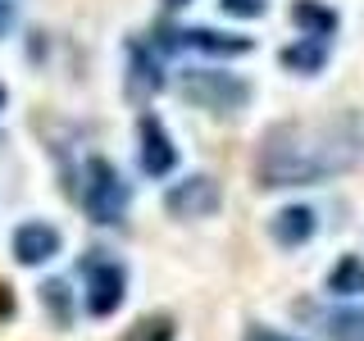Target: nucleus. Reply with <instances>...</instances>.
<instances>
[{
    "instance_id": "1",
    "label": "nucleus",
    "mask_w": 364,
    "mask_h": 341,
    "mask_svg": "<svg viewBox=\"0 0 364 341\" xmlns=\"http://www.w3.org/2000/svg\"><path fill=\"white\" fill-rule=\"evenodd\" d=\"M364 151L360 123L350 114L337 119H291L273 123L255 151V182L264 191L314 187L323 178L346 173Z\"/></svg>"
},
{
    "instance_id": "2",
    "label": "nucleus",
    "mask_w": 364,
    "mask_h": 341,
    "mask_svg": "<svg viewBox=\"0 0 364 341\" xmlns=\"http://www.w3.org/2000/svg\"><path fill=\"white\" fill-rule=\"evenodd\" d=\"M178 91L191 105L214 109V114H237L250 100V82H242L237 73H219V68H182Z\"/></svg>"
},
{
    "instance_id": "3",
    "label": "nucleus",
    "mask_w": 364,
    "mask_h": 341,
    "mask_svg": "<svg viewBox=\"0 0 364 341\" xmlns=\"http://www.w3.org/2000/svg\"><path fill=\"white\" fill-rule=\"evenodd\" d=\"M82 205H87L91 223H119L123 219V210H128V182L119 178V168L109 159H87Z\"/></svg>"
},
{
    "instance_id": "4",
    "label": "nucleus",
    "mask_w": 364,
    "mask_h": 341,
    "mask_svg": "<svg viewBox=\"0 0 364 341\" xmlns=\"http://www.w3.org/2000/svg\"><path fill=\"white\" fill-rule=\"evenodd\" d=\"M155 45L159 50H200V55H246L250 37H237V32H214V28H155Z\"/></svg>"
},
{
    "instance_id": "5",
    "label": "nucleus",
    "mask_w": 364,
    "mask_h": 341,
    "mask_svg": "<svg viewBox=\"0 0 364 341\" xmlns=\"http://www.w3.org/2000/svg\"><path fill=\"white\" fill-rule=\"evenodd\" d=\"M82 273H87V310H91V318H109L123 305V291H128L123 264H114L105 255H87Z\"/></svg>"
},
{
    "instance_id": "6",
    "label": "nucleus",
    "mask_w": 364,
    "mask_h": 341,
    "mask_svg": "<svg viewBox=\"0 0 364 341\" xmlns=\"http://www.w3.org/2000/svg\"><path fill=\"white\" fill-rule=\"evenodd\" d=\"M219 200H223L219 182L205 178V173H191V178H182V182H173V187H168L164 210L173 214V219H205V214L219 210Z\"/></svg>"
},
{
    "instance_id": "7",
    "label": "nucleus",
    "mask_w": 364,
    "mask_h": 341,
    "mask_svg": "<svg viewBox=\"0 0 364 341\" xmlns=\"http://www.w3.org/2000/svg\"><path fill=\"white\" fill-rule=\"evenodd\" d=\"M136 136H141V168H146V173H151V178L173 173L178 151H173V141H168L164 123H159L155 114H141V123H136Z\"/></svg>"
},
{
    "instance_id": "8",
    "label": "nucleus",
    "mask_w": 364,
    "mask_h": 341,
    "mask_svg": "<svg viewBox=\"0 0 364 341\" xmlns=\"http://www.w3.org/2000/svg\"><path fill=\"white\" fill-rule=\"evenodd\" d=\"M14 255L18 264H46L60 255V232L50 223H23L14 232Z\"/></svg>"
},
{
    "instance_id": "9",
    "label": "nucleus",
    "mask_w": 364,
    "mask_h": 341,
    "mask_svg": "<svg viewBox=\"0 0 364 341\" xmlns=\"http://www.w3.org/2000/svg\"><path fill=\"white\" fill-rule=\"evenodd\" d=\"M128 64H132V91L136 96H151V91L164 87V73H159V60H155V50L146 41H128Z\"/></svg>"
},
{
    "instance_id": "10",
    "label": "nucleus",
    "mask_w": 364,
    "mask_h": 341,
    "mask_svg": "<svg viewBox=\"0 0 364 341\" xmlns=\"http://www.w3.org/2000/svg\"><path fill=\"white\" fill-rule=\"evenodd\" d=\"M310 237H314V210L291 205V210L273 214V242H278V246H305Z\"/></svg>"
},
{
    "instance_id": "11",
    "label": "nucleus",
    "mask_w": 364,
    "mask_h": 341,
    "mask_svg": "<svg viewBox=\"0 0 364 341\" xmlns=\"http://www.w3.org/2000/svg\"><path fill=\"white\" fill-rule=\"evenodd\" d=\"M291 23L305 32V37H333L337 32V9L323 5V0H296L291 5Z\"/></svg>"
},
{
    "instance_id": "12",
    "label": "nucleus",
    "mask_w": 364,
    "mask_h": 341,
    "mask_svg": "<svg viewBox=\"0 0 364 341\" xmlns=\"http://www.w3.org/2000/svg\"><path fill=\"white\" fill-rule=\"evenodd\" d=\"M323 64H328V41L323 37L291 41L287 50H282V68H291V73H318Z\"/></svg>"
},
{
    "instance_id": "13",
    "label": "nucleus",
    "mask_w": 364,
    "mask_h": 341,
    "mask_svg": "<svg viewBox=\"0 0 364 341\" xmlns=\"http://www.w3.org/2000/svg\"><path fill=\"white\" fill-rule=\"evenodd\" d=\"M323 337L328 341H364V305H360V310L323 314Z\"/></svg>"
},
{
    "instance_id": "14",
    "label": "nucleus",
    "mask_w": 364,
    "mask_h": 341,
    "mask_svg": "<svg viewBox=\"0 0 364 341\" xmlns=\"http://www.w3.org/2000/svg\"><path fill=\"white\" fill-rule=\"evenodd\" d=\"M328 291H333V296H360L364 291V259L341 255L337 269L328 273Z\"/></svg>"
},
{
    "instance_id": "15",
    "label": "nucleus",
    "mask_w": 364,
    "mask_h": 341,
    "mask_svg": "<svg viewBox=\"0 0 364 341\" xmlns=\"http://www.w3.org/2000/svg\"><path fill=\"white\" fill-rule=\"evenodd\" d=\"M41 301L60 328H73V291H68V282H60V278L41 282Z\"/></svg>"
},
{
    "instance_id": "16",
    "label": "nucleus",
    "mask_w": 364,
    "mask_h": 341,
    "mask_svg": "<svg viewBox=\"0 0 364 341\" xmlns=\"http://www.w3.org/2000/svg\"><path fill=\"white\" fill-rule=\"evenodd\" d=\"M173 337H178L173 318H168V314H151V318H141V323L132 328L128 341H173Z\"/></svg>"
},
{
    "instance_id": "17",
    "label": "nucleus",
    "mask_w": 364,
    "mask_h": 341,
    "mask_svg": "<svg viewBox=\"0 0 364 341\" xmlns=\"http://www.w3.org/2000/svg\"><path fill=\"white\" fill-rule=\"evenodd\" d=\"M219 5L228 14H237V18H259L264 14V0H219Z\"/></svg>"
},
{
    "instance_id": "18",
    "label": "nucleus",
    "mask_w": 364,
    "mask_h": 341,
    "mask_svg": "<svg viewBox=\"0 0 364 341\" xmlns=\"http://www.w3.org/2000/svg\"><path fill=\"white\" fill-rule=\"evenodd\" d=\"M242 341H296V337H282V332H273V328L255 323V328H246V337H242Z\"/></svg>"
},
{
    "instance_id": "19",
    "label": "nucleus",
    "mask_w": 364,
    "mask_h": 341,
    "mask_svg": "<svg viewBox=\"0 0 364 341\" xmlns=\"http://www.w3.org/2000/svg\"><path fill=\"white\" fill-rule=\"evenodd\" d=\"M5 318H14V291L0 282V323H5Z\"/></svg>"
},
{
    "instance_id": "20",
    "label": "nucleus",
    "mask_w": 364,
    "mask_h": 341,
    "mask_svg": "<svg viewBox=\"0 0 364 341\" xmlns=\"http://www.w3.org/2000/svg\"><path fill=\"white\" fill-rule=\"evenodd\" d=\"M9 23H14V0H0V37L9 32Z\"/></svg>"
},
{
    "instance_id": "21",
    "label": "nucleus",
    "mask_w": 364,
    "mask_h": 341,
    "mask_svg": "<svg viewBox=\"0 0 364 341\" xmlns=\"http://www.w3.org/2000/svg\"><path fill=\"white\" fill-rule=\"evenodd\" d=\"M164 5H168V9H182V5H187V0H164Z\"/></svg>"
},
{
    "instance_id": "22",
    "label": "nucleus",
    "mask_w": 364,
    "mask_h": 341,
    "mask_svg": "<svg viewBox=\"0 0 364 341\" xmlns=\"http://www.w3.org/2000/svg\"><path fill=\"white\" fill-rule=\"evenodd\" d=\"M0 109H5V87H0Z\"/></svg>"
}]
</instances>
